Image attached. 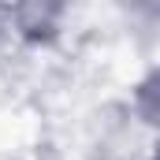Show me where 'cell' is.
Listing matches in <instances>:
<instances>
[{
    "mask_svg": "<svg viewBox=\"0 0 160 160\" xmlns=\"http://www.w3.org/2000/svg\"><path fill=\"white\" fill-rule=\"evenodd\" d=\"M130 116L149 130H160V63L145 67L130 86Z\"/></svg>",
    "mask_w": 160,
    "mask_h": 160,
    "instance_id": "7a4b0ae2",
    "label": "cell"
},
{
    "mask_svg": "<svg viewBox=\"0 0 160 160\" xmlns=\"http://www.w3.org/2000/svg\"><path fill=\"white\" fill-rule=\"evenodd\" d=\"M145 160H160V130H153V142H149V153Z\"/></svg>",
    "mask_w": 160,
    "mask_h": 160,
    "instance_id": "3957f363",
    "label": "cell"
},
{
    "mask_svg": "<svg viewBox=\"0 0 160 160\" xmlns=\"http://www.w3.org/2000/svg\"><path fill=\"white\" fill-rule=\"evenodd\" d=\"M71 19V0H8V26L22 48H52Z\"/></svg>",
    "mask_w": 160,
    "mask_h": 160,
    "instance_id": "6da1fadb",
    "label": "cell"
}]
</instances>
